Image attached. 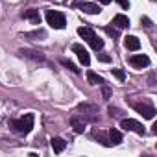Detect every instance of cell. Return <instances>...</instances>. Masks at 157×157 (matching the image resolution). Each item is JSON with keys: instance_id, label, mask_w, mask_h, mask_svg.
Listing matches in <instances>:
<instances>
[{"instance_id": "1", "label": "cell", "mask_w": 157, "mask_h": 157, "mask_svg": "<svg viewBox=\"0 0 157 157\" xmlns=\"http://www.w3.org/2000/svg\"><path fill=\"white\" fill-rule=\"evenodd\" d=\"M11 128H13V131H17V133L28 135V133L33 129V115L28 113V115H24V117L19 118V120H11Z\"/></svg>"}, {"instance_id": "2", "label": "cell", "mask_w": 157, "mask_h": 157, "mask_svg": "<svg viewBox=\"0 0 157 157\" xmlns=\"http://www.w3.org/2000/svg\"><path fill=\"white\" fill-rule=\"evenodd\" d=\"M46 22L54 28V30H63L67 21H65V15L61 11H54V10H48L46 11Z\"/></svg>"}, {"instance_id": "3", "label": "cell", "mask_w": 157, "mask_h": 157, "mask_svg": "<svg viewBox=\"0 0 157 157\" xmlns=\"http://www.w3.org/2000/svg\"><path fill=\"white\" fill-rule=\"evenodd\" d=\"M120 126H122L124 129H129V131H135L137 135H144V126H142L140 122H137V120H133V118H122V122H120Z\"/></svg>"}, {"instance_id": "4", "label": "cell", "mask_w": 157, "mask_h": 157, "mask_svg": "<svg viewBox=\"0 0 157 157\" xmlns=\"http://www.w3.org/2000/svg\"><path fill=\"white\" fill-rule=\"evenodd\" d=\"M72 52L78 56V59H80V61H82L85 67H89V63H91V57H89V52H87V50H85L82 44H78V43H76V44H72Z\"/></svg>"}, {"instance_id": "5", "label": "cell", "mask_w": 157, "mask_h": 157, "mask_svg": "<svg viewBox=\"0 0 157 157\" xmlns=\"http://www.w3.org/2000/svg\"><path fill=\"white\" fill-rule=\"evenodd\" d=\"M129 63H131L133 68H144V67L150 65V57L144 56V54H135V56L129 57Z\"/></svg>"}, {"instance_id": "6", "label": "cell", "mask_w": 157, "mask_h": 157, "mask_svg": "<svg viewBox=\"0 0 157 157\" xmlns=\"http://www.w3.org/2000/svg\"><path fill=\"white\" fill-rule=\"evenodd\" d=\"M135 111L140 113L144 118H153L155 117V107L150 104H135Z\"/></svg>"}, {"instance_id": "7", "label": "cell", "mask_w": 157, "mask_h": 157, "mask_svg": "<svg viewBox=\"0 0 157 157\" xmlns=\"http://www.w3.org/2000/svg\"><path fill=\"white\" fill-rule=\"evenodd\" d=\"M74 6H80V10H82L83 13H89V15H98V13L102 11L100 6L91 4V2H74Z\"/></svg>"}, {"instance_id": "8", "label": "cell", "mask_w": 157, "mask_h": 157, "mask_svg": "<svg viewBox=\"0 0 157 157\" xmlns=\"http://www.w3.org/2000/svg\"><path fill=\"white\" fill-rule=\"evenodd\" d=\"M124 46L128 48V50H139L140 48V41L135 37V35H128V37H124Z\"/></svg>"}, {"instance_id": "9", "label": "cell", "mask_w": 157, "mask_h": 157, "mask_svg": "<svg viewBox=\"0 0 157 157\" xmlns=\"http://www.w3.org/2000/svg\"><path fill=\"white\" fill-rule=\"evenodd\" d=\"M50 144H52V150H54L56 153H61V151L67 148V142H65L61 137H54V139L50 140Z\"/></svg>"}, {"instance_id": "10", "label": "cell", "mask_w": 157, "mask_h": 157, "mask_svg": "<svg viewBox=\"0 0 157 157\" xmlns=\"http://www.w3.org/2000/svg\"><path fill=\"white\" fill-rule=\"evenodd\" d=\"M24 19H28L32 24H41V15H39V10H28L24 13Z\"/></svg>"}, {"instance_id": "11", "label": "cell", "mask_w": 157, "mask_h": 157, "mask_svg": "<svg viewBox=\"0 0 157 157\" xmlns=\"http://www.w3.org/2000/svg\"><path fill=\"white\" fill-rule=\"evenodd\" d=\"M107 135H109V144H115V146H117V144H120V142H122V133H120L118 129L111 128Z\"/></svg>"}, {"instance_id": "12", "label": "cell", "mask_w": 157, "mask_h": 157, "mask_svg": "<svg viewBox=\"0 0 157 157\" xmlns=\"http://www.w3.org/2000/svg\"><path fill=\"white\" fill-rule=\"evenodd\" d=\"M70 124H72V128H74L76 133H83V129H85V122H83L82 118L72 117V118H70Z\"/></svg>"}, {"instance_id": "13", "label": "cell", "mask_w": 157, "mask_h": 157, "mask_svg": "<svg viewBox=\"0 0 157 157\" xmlns=\"http://www.w3.org/2000/svg\"><path fill=\"white\" fill-rule=\"evenodd\" d=\"M113 24H115L117 28H128V26H129V19H128L126 15H115Z\"/></svg>"}, {"instance_id": "14", "label": "cell", "mask_w": 157, "mask_h": 157, "mask_svg": "<svg viewBox=\"0 0 157 157\" xmlns=\"http://www.w3.org/2000/svg\"><path fill=\"white\" fill-rule=\"evenodd\" d=\"M78 35H80L82 39H85L87 43L93 39V35H94V32L91 30V28H85V26H82V28H78Z\"/></svg>"}, {"instance_id": "15", "label": "cell", "mask_w": 157, "mask_h": 157, "mask_svg": "<svg viewBox=\"0 0 157 157\" xmlns=\"http://www.w3.org/2000/svg\"><path fill=\"white\" fill-rule=\"evenodd\" d=\"M87 80H89L91 85H104V80H102V78H100L96 72H93V70L87 72Z\"/></svg>"}, {"instance_id": "16", "label": "cell", "mask_w": 157, "mask_h": 157, "mask_svg": "<svg viewBox=\"0 0 157 157\" xmlns=\"http://www.w3.org/2000/svg\"><path fill=\"white\" fill-rule=\"evenodd\" d=\"M89 44H91L94 50H102V48H104V41H102L98 35H93V39L89 41Z\"/></svg>"}, {"instance_id": "17", "label": "cell", "mask_w": 157, "mask_h": 157, "mask_svg": "<svg viewBox=\"0 0 157 157\" xmlns=\"http://www.w3.org/2000/svg\"><path fill=\"white\" fill-rule=\"evenodd\" d=\"M59 61H61V65H63L65 68H68V70H72V72H76V74H80V68H78L74 63H70L68 59H59Z\"/></svg>"}, {"instance_id": "18", "label": "cell", "mask_w": 157, "mask_h": 157, "mask_svg": "<svg viewBox=\"0 0 157 157\" xmlns=\"http://www.w3.org/2000/svg\"><path fill=\"white\" fill-rule=\"evenodd\" d=\"M24 37H28V39H32V37H46V32H43V30H37V32L24 33Z\"/></svg>"}, {"instance_id": "19", "label": "cell", "mask_w": 157, "mask_h": 157, "mask_svg": "<svg viewBox=\"0 0 157 157\" xmlns=\"http://www.w3.org/2000/svg\"><path fill=\"white\" fill-rule=\"evenodd\" d=\"M78 109H80V111H89V113H96V107L94 105H89V104H82V105H78Z\"/></svg>"}, {"instance_id": "20", "label": "cell", "mask_w": 157, "mask_h": 157, "mask_svg": "<svg viewBox=\"0 0 157 157\" xmlns=\"http://www.w3.org/2000/svg\"><path fill=\"white\" fill-rule=\"evenodd\" d=\"M21 54H22V56H26V57H33V59H43V56H41V54L37 56V52H30V50H22Z\"/></svg>"}, {"instance_id": "21", "label": "cell", "mask_w": 157, "mask_h": 157, "mask_svg": "<svg viewBox=\"0 0 157 157\" xmlns=\"http://www.w3.org/2000/svg\"><path fill=\"white\" fill-rule=\"evenodd\" d=\"M113 76H115V78H118L120 82H124V80H126V74H124V70H120V68H113Z\"/></svg>"}, {"instance_id": "22", "label": "cell", "mask_w": 157, "mask_h": 157, "mask_svg": "<svg viewBox=\"0 0 157 157\" xmlns=\"http://www.w3.org/2000/svg\"><path fill=\"white\" fill-rule=\"evenodd\" d=\"M105 32H107L111 37H118V30H115V28H111V26H105Z\"/></svg>"}, {"instance_id": "23", "label": "cell", "mask_w": 157, "mask_h": 157, "mask_svg": "<svg viewBox=\"0 0 157 157\" xmlns=\"http://www.w3.org/2000/svg\"><path fill=\"white\" fill-rule=\"evenodd\" d=\"M117 2L122 10H129V0H117Z\"/></svg>"}, {"instance_id": "24", "label": "cell", "mask_w": 157, "mask_h": 157, "mask_svg": "<svg viewBox=\"0 0 157 157\" xmlns=\"http://www.w3.org/2000/svg\"><path fill=\"white\" fill-rule=\"evenodd\" d=\"M109 115H111V117H120V115H122V111H120V109H117V107H109Z\"/></svg>"}, {"instance_id": "25", "label": "cell", "mask_w": 157, "mask_h": 157, "mask_svg": "<svg viewBox=\"0 0 157 157\" xmlns=\"http://www.w3.org/2000/svg\"><path fill=\"white\" fill-rule=\"evenodd\" d=\"M98 59H100V61H104V63H109V59H111V57H109V56H105V54H98Z\"/></svg>"}, {"instance_id": "26", "label": "cell", "mask_w": 157, "mask_h": 157, "mask_svg": "<svg viewBox=\"0 0 157 157\" xmlns=\"http://www.w3.org/2000/svg\"><path fill=\"white\" fill-rule=\"evenodd\" d=\"M142 22H144V26H146V28H150V26H151V21H150L148 17H144V19H142Z\"/></svg>"}, {"instance_id": "27", "label": "cell", "mask_w": 157, "mask_h": 157, "mask_svg": "<svg viewBox=\"0 0 157 157\" xmlns=\"http://www.w3.org/2000/svg\"><path fill=\"white\" fill-rule=\"evenodd\" d=\"M100 4H104V6H107V4H111V0H98Z\"/></svg>"}]
</instances>
